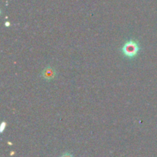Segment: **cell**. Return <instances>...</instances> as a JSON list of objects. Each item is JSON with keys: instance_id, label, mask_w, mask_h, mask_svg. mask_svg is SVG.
Returning <instances> with one entry per match:
<instances>
[{"instance_id": "obj_1", "label": "cell", "mask_w": 157, "mask_h": 157, "mask_svg": "<svg viewBox=\"0 0 157 157\" xmlns=\"http://www.w3.org/2000/svg\"><path fill=\"white\" fill-rule=\"evenodd\" d=\"M121 51L124 57L130 58V59H133V58H136L139 52H140V45L136 41L130 40L124 43Z\"/></svg>"}, {"instance_id": "obj_2", "label": "cell", "mask_w": 157, "mask_h": 157, "mask_svg": "<svg viewBox=\"0 0 157 157\" xmlns=\"http://www.w3.org/2000/svg\"><path fill=\"white\" fill-rule=\"evenodd\" d=\"M55 75H56V71L52 67H45L41 73V76L46 81H51V80L54 79Z\"/></svg>"}, {"instance_id": "obj_3", "label": "cell", "mask_w": 157, "mask_h": 157, "mask_svg": "<svg viewBox=\"0 0 157 157\" xmlns=\"http://www.w3.org/2000/svg\"><path fill=\"white\" fill-rule=\"evenodd\" d=\"M61 157H74V156L69 153H64V154L61 155Z\"/></svg>"}]
</instances>
